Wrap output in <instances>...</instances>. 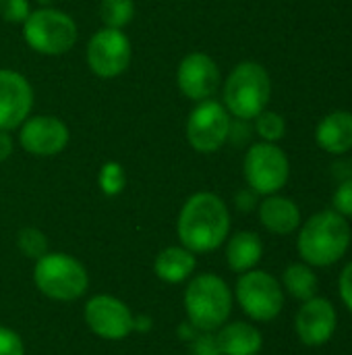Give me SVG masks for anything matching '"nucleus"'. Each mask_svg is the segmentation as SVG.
Listing matches in <instances>:
<instances>
[{"label": "nucleus", "mask_w": 352, "mask_h": 355, "mask_svg": "<svg viewBox=\"0 0 352 355\" xmlns=\"http://www.w3.org/2000/svg\"><path fill=\"white\" fill-rule=\"evenodd\" d=\"M338 291H340V300L342 304L349 308L352 314V262H349L338 279Z\"/></svg>", "instance_id": "obj_30"}, {"label": "nucleus", "mask_w": 352, "mask_h": 355, "mask_svg": "<svg viewBox=\"0 0 352 355\" xmlns=\"http://www.w3.org/2000/svg\"><path fill=\"white\" fill-rule=\"evenodd\" d=\"M195 266H197V258L193 252H189L183 245H170L156 256L154 272L160 281L178 285L191 279V275L195 272Z\"/></svg>", "instance_id": "obj_19"}, {"label": "nucleus", "mask_w": 352, "mask_h": 355, "mask_svg": "<svg viewBox=\"0 0 352 355\" xmlns=\"http://www.w3.org/2000/svg\"><path fill=\"white\" fill-rule=\"evenodd\" d=\"M232 116L224 108L222 102L210 98L197 102L195 108L189 112L185 135L189 146L199 154H216L228 141Z\"/></svg>", "instance_id": "obj_8"}, {"label": "nucleus", "mask_w": 352, "mask_h": 355, "mask_svg": "<svg viewBox=\"0 0 352 355\" xmlns=\"http://www.w3.org/2000/svg\"><path fill=\"white\" fill-rule=\"evenodd\" d=\"M259 220L274 235H290L301 227V208L284 196L272 193L259 202Z\"/></svg>", "instance_id": "obj_16"}, {"label": "nucleus", "mask_w": 352, "mask_h": 355, "mask_svg": "<svg viewBox=\"0 0 352 355\" xmlns=\"http://www.w3.org/2000/svg\"><path fill=\"white\" fill-rule=\"evenodd\" d=\"M282 283H284V289L299 302H307L315 297L317 287H319L317 275L313 272L309 264H303V262H295L286 266L282 275Z\"/></svg>", "instance_id": "obj_21"}, {"label": "nucleus", "mask_w": 352, "mask_h": 355, "mask_svg": "<svg viewBox=\"0 0 352 355\" xmlns=\"http://www.w3.org/2000/svg\"><path fill=\"white\" fill-rule=\"evenodd\" d=\"M234 295L243 312L255 322H270L284 308L282 285L266 270L253 268L243 272L237 281Z\"/></svg>", "instance_id": "obj_9"}, {"label": "nucleus", "mask_w": 352, "mask_h": 355, "mask_svg": "<svg viewBox=\"0 0 352 355\" xmlns=\"http://www.w3.org/2000/svg\"><path fill=\"white\" fill-rule=\"evenodd\" d=\"M272 98V79L263 64L255 60L239 62L222 83V104L230 116L253 121L263 112Z\"/></svg>", "instance_id": "obj_3"}, {"label": "nucleus", "mask_w": 352, "mask_h": 355, "mask_svg": "<svg viewBox=\"0 0 352 355\" xmlns=\"http://www.w3.org/2000/svg\"><path fill=\"white\" fill-rule=\"evenodd\" d=\"M338 327V314L330 300L326 297H311L303 302V306L297 312L295 329L301 339V343L309 347H322L326 345Z\"/></svg>", "instance_id": "obj_15"}, {"label": "nucleus", "mask_w": 352, "mask_h": 355, "mask_svg": "<svg viewBox=\"0 0 352 355\" xmlns=\"http://www.w3.org/2000/svg\"><path fill=\"white\" fill-rule=\"evenodd\" d=\"M33 283L50 300L75 302L85 295L89 287V275L77 258L62 252H48L35 260Z\"/></svg>", "instance_id": "obj_6"}, {"label": "nucleus", "mask_w": 352, "mask_h": 355, "mask_svg": "<svg viewBox=\"0 0 352 355\" xmlns=\"http://www.w3.org/2000/svg\"><path fill=\"white\" fill-rule=\"evenodd\" d=\"M257 193L253 191V189H241L239 193H237V198H234V204H237V208L241 210V212H251V210H255L259 204H257Z\"/></svg>", "instance_id": "obj_31"}, {"label": "nucleus", "mask_w": 352, "mask_h": 355, "mask_svg": "<svg viewBox=\"0 0 352 355\" xmlns=\"http://www.w3.org/2000/svg\"><path fill=\"white\" fill-rule=\"evenodd\" d=\"M176 235L180 245L193 254L218 250L230 235V212L226 202L212 191L193 193L178 212Z\"/></svg>", "instance_id": "obj_1"}, {"label": "nucleus", "mask_w": 352, "mask_h": 355, "mask_svg": "<svg viewBox=\"0 0 352 355\" xmlns=\"http://www.w3.org/2000/svg\"><path fill=\"white\" fill-rule=\"evenodd\" d=\"M79 27L75 19L54 6H41L29 12L23 23L25 44L41 56H62L77 44Z\"/></svg>", "instance_id": "obj_5"}, {"label": "nucleus", "mask_w": 352, "mask_h": 355, "mask_svg": "<svg viewBox=\"0 0 352 355\" xmlns=\"http://www.w3.org/2000/svg\"><path fill=\"white\" fill-rule=\"evenodd\" d=\"M17 248L31 260H39L48 254V237L35 227H23L17 235Z\"/></svg>", "instance_id": "obj_25"}, {"label": "nucleus", "mask_w": 352, "mask_h": 355, "mask_svg": "<svg viewBox=\"0 0 352 355\" xmlns=\"http://www.w3.org/2000/svg\"><path fill=\"white\" fill-rule=\"evenodd\" d=\"M222 355H257L263 347V335L249 322H226L216 335Z\"/></svg>", "instance_id": "obj_18"}, {"label": "nucleus", "mask_w": 352, "mask_h": 355, "mask_svg": "<svg viewBox=\"0 0 352 355\" xmlns=\"http://www.w3.org/2000/svg\"><path fill=\"white\" fill-rule=\"evenodd\" d=\"M253 127L255 133L261 137V141H270V144H278L284 135H286V121L280 112L274 110H263L253 119Z\"/></svg>", "instance_id": "obj_23"}, {"label": "nucleus", "mask_w": 352, "mask_h": 355, "mask_svg": "<svg viewBox=\"0 0 352 355\" xmlns=\"http://www.w3.org/2000/svg\"><path fill=\"white\" fill-rule=\"evenodd\" d=\"M0 355H25V345H23V339L0 324Z\"/></svg>", "instance_id": "obj_28"}, {"label": "nucleus", "mask_w": 352, "mask_h": 355, "mask_svg": "<svg viewBox=\"0 0 352 355\" xmlns=\"http://www.w3.org/2000/svg\"><path fill=\"white\" fill-rule=\"evenodd\" d=\"M33 87L25 75L12 69H0V129L12 131L23 125L33 110Z\"/></svg>", "instance_id": "obj_14"}, {"label": "nucleus", "mask_w": 352, "mask_h": 355, "mask_svg": "<svg viewBox=\"0 0 352 355\" xmlns=\"http://www.w3.org/2000/svg\"><path fill=\"white\" fill-rule=\"evenodd\" d=\"M100 17L104 27L124 29L135 17V0H102Z\"/></svg>", "instance_id": "obj_22"}, {"label": "nucleus", "mask_w": 352, "mask_h": 355, "mask_svg": "<svg viewBox=\"0 0 352 355\" xmlns=\"http://www.w3.org/2000/svg\"><path fill=\"white\" fill-rule=\"evenodd\" d=\"M178 92L191 102H203L216 96L222 85V73L218 62L205 52H189L183 56L176 69Z\"/></svg>", "instance_id": "obj_13"}, {"label": "nucleus", "mask_w": 352, "mask_h": 355, "mask_svg": "<svg viewBox=\"0 0 352 355\" xmlns=\"http://www.w3.org/2000/svg\"><path fill=\"white\" fill-rule=\"evenodd\" d=\"M31 10L33 8H31L29 0H0V17L6 23L23 25Z\"/></svg>", "instance_id": "obj_26"}, {"label": "nucleus", "mask_w": 352, "mask_h": 355, "mask_svg": "<svg viewBox=\"0 0 352 355\" xmlns=\"http://www.w3.org/2000/svg\"><path fill=\"white\" fill-rule=\"evenodd\" d=\"M149 329H151V318L135 316V331H149Z\"/></svg>", "instance_id": "obj_33"}, {"label": "nucleus", "mask_w": 352, "mask_h": 355, "mask_svg": "<svg viewBox=\"0 0 352 355\" xmlns=\"http://www.w3.org/2000/svg\"><path fill=\"white\" fill-rule=\"evenodd\" d=\"M226 262L232 272H249L253 270L261 256H263V243L261 237L253 231H239L230 239H226Z\"/></svg>", "instance_id": "obj_20"}, {"label": "nucleus", "mask_w": 352, "mask_h": 355, "mask_svg": "<svg viewBox=\"0 0 352 355\" xmlns=\"http://www.w3.org/2000/svg\"><path fill=\"white\" fill-rule=\"evenodd\" d=\"M98 185L102 189L104 196L114 198L120 196L127 187V173L124 166L116 160H108L102 164L100 173H98Z\"/></svg>", "instance_id": "obj_24"}, {"label": "nucleus", "mask_w": 352, "mask_h": 355, "mask_svg": "<svg viewBox=\"0 0 352 355\" xmlns=\"http://www.w3.org/2000/svg\"><path fill=\"white\" fill-rule=\"evenodd\" d=\"M191 355H222L214 333H197L191 341Z\"/></svg>", "instance_id": "obj_29"}, {"label": "nucleus", "mask_w": 352, "mask_h": 355, "mask_svg": "<svg viewBox=\"0 0 352 355\" xmlns=\"http://www.w3.org/2000/svg\"><path fill=\"white\" fill-rule=\"evenodd\" d=\"M12 150H15V141H12L10 131H2L0 129V164L6 162L12 156Z\"/></svg>", "instance_id": "obj_32"}, {"label": "nucleus", "mask_w": 352, "mask_h": 355, "mask_svg": "<svg viewBox=\"0 0 352 355\" xmlns=\"http://www.w3.org/2000/svg\"><path fill=\"white\" fill-rule=\"evenodd\" d=\"M332 204H334V210L338 214H342L344 218H352V179L342 181L336 187Z\"/></svg>", "instance_id": "obj_27"}, {"label": "nucleus", "mask_w": 352, "mask_h": 355, "mask_svg": "<svg viewBox=\"0 0 352 355\" xmlns=\"http://www.w3.org/2000/svg\"><path fill=\"white\" fill-rule=\"evenodd\" d=\"M232 300V291L222 277L214 272H203L193 277L187 285L185 312L189 322L197 331L214 333L228 322Z\"/></svg>", "instance_id": "obj_4"}, {"label": "nucleus", "mask_w": 352, "mask_h": 355, "mask_svg": "<svg viewBox=\"0 0 352 355\" xmlns=\"http://www.w3.org/2000/svg\"><path fill=\"white\" fill-rule=\"evenodd\" d=\"M85 60L89 71L100 79H114L122 75L133 60L129 35L122 29H98L87 42Z\"/></svg>", "instance_id": "obj_10"}, {"label": "nucleus", "mask_w": 352, "mask_h": 355, "mask_svg": "<svg viewBox=\"0 0 352 355\" xmlns=\"http://www.w3.org/2000/svg\"><path fill=\"white\" fill-rule=\"evenodd\" d=\"M85 324L106 341H122L135 331V316L124 302L112 295H93L85 304Z\"/></svg>", "instance_id": "obj_12"}, {"label": "nucleus", "mask_w": 352, "mask_h": 355, "mask_svg": "<svg viewBox=\"0 0 352 355\" xmlns=\"http://www.w3.org/2000/svg\"><path fill=\"white\" fill-rule=\"evenodd\" d=\"M243 175L249 189H253L257 196H272L288 183L290 162L278 144L257 141L245 154Z\"/></svg>", "instance_id": "obj_7"}, {"label": "nucleus", "mask_w": 352, "mask_h": 355, "mask_svg": "<svg viewBox=\"0 0 352 355\" xmlns=\"http://www.w3.org/2000/svg\"><path fill=\"white\" fill-rule=\"evenodd\" d=\"M352 233L349 220L336 210H322L301 225L297 250L309 266H332L349 252Z\"/></svg>", "instance_id": "obj_2"}, {"label": "nucleus", "mask_w": 352, "mask_h": 355, "mask_svg": "<svg viewBox=\"0 0 352 355\" xmlns=\"http://www.w3.org/2000/svg\"><path fill=\"white\" fill-rule=\"evenodd\" d=\"M71 141L68 125L52 114H31L19 127V144L21 148L39 158H52L66 150Z\"/></svg>", "instance_id": "obj_11"}, {"label": "nucleus", "mask_w": 352, "mask_h": 355, "mask_svg": "<svg viewBox=\"0 0 352 355\" xmlns=\"http://www.w3.org/2000/svg\"><path fill=\"white\" fill-rule=\"evenodd\" d=\"M317 146L334 156L346 154L352 150V112L334 110L317 123L315 129Z\"/></svg>", "instance_id": "obj_17"}]
</instances>
